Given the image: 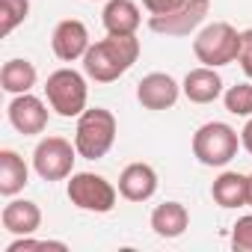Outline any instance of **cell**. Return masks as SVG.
<instances>
[{
	"instance_id": "obj_1",
	"label": "cell",
	"mask_w": 252,
	"mask_h": 252,
	"mask_svg": "<svg viewBox=\"0 0 252 252\" xmlns=\"http://www.w3.org/2000/svg\"><path fill=\"white\" fill-rule=\"evenodd\" d=\"M140 60V39L134 36H110L89 45L83 54V74L95 83H113L125 71H131V65Z\"/></svg>"
},
{
	"instance_id": "obj_2",
	"label": "cell",
	"mask_w": 252,
	"mask_h": 252,
	"mask_svg": "<svg viewBox=\"0 0 252 252\" xmlns=\"http://www.w3.org/2000/svg\"><path fill=\"white\" fill-rule=\"evenodd\" d=\"M116 134H119V122H116V116L110 110H104V107H86L77 116V128H74L77 155L86 158V160H101L113 149Z\"/></svg>"
},
{
	"instance_id": "obj_3",
	"label": "cell",
	"mask_w": 252,
	"mask_h": 252,
	"mask_svg": "<svg viewBox=\"0 0 252 252\" xmlns=\"http://www.w3.org/2000/svg\"><path fill=\"white\" fill-rule=\"evenodd\" d=\"M240 149V134L225 122H205L193 134V158L202 166H228L237 158Z\"/></svg>"
},
{
	"instance_id": "obj_4",
	"label": "cell",
	"mask_w": 252,
	"mask_h": 252,
	"mask_svg": "<svg viewBox=\"0 0 252 252\" xmlns=\"http://www.w3.org/2000/svg\"><path fill=\"white\" fill-rule=\"evenodd\" d=\"M193 54L202 65H211V68L228 65L240 54V33L228 21H214V24H208L196 33Z\"/></svg>"
},
{
	"instance_id": "obj_5",
	"label": "cell",
	"mask_w": 252,
	"mask_h": 252,
	"mask_svg": "<svg viewBox=\"0 0 252 252\" xmlns=\"http://www.w3.org/2000/svg\"><path fill=\"white\" fill-rule=\"evenodd\" d=\"M45 98L57 116H63V119L80 116L86 110V98H89L86 77L74 68H57L54 74H48Z\"/></svg>"
},
{
	"instance_id": "obj_6",
	"label": "cell",
	"mask_w": 252,
	"mask_h": 252,
	"mask_svg": "<svg viewBox=\"0 0 252 252\" xmlns=\"http://www.w3.org/2000/svg\"><path fill=\"white\" fill-rule=\"evenodd\" d=\"M77 158V146L65 137H45L33 149V169L42 181H63L71 178Z\"/></svg>"
},
{
	"instance_id": "obj_7",
	"label": "cell",
	"mask_w": 252,
	"mask_h": 252,
	"mask_svg": "<svg viewBox=\"0 0 252 252\" xmlns=\"http://www.w3.org/2000/svg\"><path fill=\"white\" fill-rule=\"evenodd\" d=\"M116 196H119V190L104 175H95V172H71L68 202L74 208L89 211V214H110L116 208Z\"/></svg>"
},
{
	"instance_id": "obj_8",
	"label": "cell",
	"mask_w": 252,
	"mask_h": 252,
	"mask_svg": "<svg viewBox=\"0 0 252 252\" xmlns=\"http://www.w3.org/2000/svg\"><path fill=\"white\" fill-rule=\"evenodd\" d=\"M211 12V3L208 0H187L184 6H178L175 12H166V15H152L149 18V27L160 36H190Z\"/></svg>"
},
{
	"instance_id": "obj_9",
	"label": "cell",
	"mask_w": 252,
	"mask_h": 252,
	"mask_svg": "<svg viewBox=\"0 0 252 252\" xmlns=\"http://www.w3.org/2000/svg\"><path fill=\"white\" fill-rule=\"evenodd\" d=\"M48 107H51V104H45L42 98L24 92V95H15V98L9 101L6 116H9V125H12L18 134L36 137V134H42V131L48 128V119H51Z\"/></svg>"
},
{
	"instance_id": "obj_10",
	"label": "cell",
	"mask_w": 252,
	"mask_h": 252,
	"mask_svg": "<svg viewBox=\"0 0 252 252\" xmlns=\"http://www.w3.org/2000/svg\"><path fill=\"white\" fill-rule=\"evenodd\" d=\"M89 30L83 21L77 18H65L54 27L51 33V48L57 54V60L63 63H74V60H83V54L89 51Z\"/></svg>"
},
{
	"instance_id": "obj_11",
	"label": "cell",
	"mask_w": 252,
	"mask_h": 252,
	"mask_svg": "<svg viewBox=\"0 0 252 252\" xmlns=\"http://www.w3.org/2000/svg\"><path fill=\"white\" fill-rule=\"evenodd\" d=\"M178 95H181V86L166 71H152L137 83V101L146 110H169L175 107Z\"/></svg>"
},
{
	"instance_id": "obj_12",
	"label": "cell",
	"mask_w": 252,
	"mask_h": 252,
	"mask_svg": "<svg viewBox=\"0 0 252 252\" xmlns=\"http://www.w3.org/2000/svg\"><path fill=\"white\" fill-rule=\"evenodd\" d=\"M158 193V172L155 166L137 160L128 163L119 175V196L128 199V202H149Z\"/></svg>"
},
{
	"instance_id": "obj_13",
	"label": "cell",
	"mask_w": 252,
	"mask_h": 252,
	"mask_svg": "<svg viewBox=\"0 0 252 252\" xmlns=\"http://www.w3.org/2000/svg\"><path fill=\"white\" fill-rule=\"evenodd\" d=\"M0 222H3V228L9 234H15V237L36 234L39 225H42V211L30 199H12V202L3 205V211H0Z\"/></svg>"
},
{
	"instance_id": "obj_14",
	"label": "cell",
	"mask_w": 252,
	"mask_h": 252,
	"mask_svg": "<svg viewBox=\"0 0 252 252\" xmlns=\"http://www.w3.org/2000/svg\"><path fill=\"white\" fill-rule=\"evenodd\" d=\"M101 21L110 36H134L143 24V12L134 0H107Z\"/></svg>"
},
{
	"instance_id": "obj_15",
	"label": "cell",
	"mask_w": 252,
	"mask_h": 252,
	"mask_svg": "<svg viewBox=\"0 0 252 252\" xmlns=\"http://www.w3.org/2000/svg\"><path fill=\"white\" fill-rule=\"evenodd\" d=\"M181 92L187 95V101L193 104H211L222 95V77L217 74V68L211 65H202V68H193L187 71L184 83H181Z\"/></svg>"
},
{
	"instance_id": "obj_16",
	"label": "cell",
	"mask_w": 252,
	"mask_h": 252,
	"mask_svg": "<svg viewBox=\"0 0 252 252\" xmlns=\"http://www.w3.org/2000/svg\"><path fill=\"white\" fill-rule=\"evenodd\" d=\"M27 184H30V166H27V160L18 152L3 149V152H0V193L12 199Z\"/></svg>"
},
{
	"instance_id": "obj_17",
	"label": "cell",
	"mask_w": 252,
	"mask_h": 252,
	"mask_svg": "<svg viewBox=\"0 0 252 252\" xmlns=\"http://www.w3.org/2000/svg\"><path fill=\"white\" fill-rule=\"evenodd\" d=\"M211 196L220 208H243L249 205V175L240 172H222L211 184Z\"/></svg>"
},
{
	"instance_id": "obj_18",
	"label": "cell",
	"mask_w": 252,
	"mask_h": 252,
	"mask_svg": "<svg viewBox=\"0 0 252 252\" xmlns=\"http://www.w3.org/2000/svg\"><path fill=\"white\" fill-rule=\"evenodd\" d=\"M187 225H190V214L181 202H163L152 211V231L158 237H166V240L181 237Z\"/></svg>"
},
{
	"instance_id": "obj_19",
	"label": "cell",
	"mask_w": 252,
	"mask_h": 252,
	"mask_svg": "<svg viewBox=\"0 0 252 252\" xmlns=\"http://www.w3.org/2000/svg\"><path fill=\"white\" fill-rule=\"evenodd\" d=\"M36 65L30 60H9L0 68V86L9 95H24L36 86Z\"/></svg>"
},
{
	"instance_id": "obj_20",
	"label": "cell",
	"mask_w": 252,
	"mask_h": 252,
	"mask_svg": "<svg viewBox=\"0 0 252 252\" xmlns=\"http://www.w3.org/2000/svg\"><path fill=\"white\" fill-rule=\"evenodd\" d=\"M30 15V0H0V36H9Z\"/></svg>"
},
{
	"instance_id": "obj_21",
	"label": "cell",
	"mask_w": 252,
	"mask_h": 252,
	"mask_svg": "<svg viewBox=\"0 0 252 252\" xmlns=\"http://www.w3.org/2000/svg\"><path fill=\"white\" fill-rule=\"evenodd\" d=\"M222 104L231 116H243L249 119L252 116V83H237V86H228L222 92Z\"/></svg>"
},
{
	"instance_id": "obj_22",
	"label": "cell",
	"mask_w": 252,
	"mask_h": 252,
	"mask_svg": "<svg viewBox=\"0 0 252 252\" xmlns=\"http://www.w3.org/2000/svg\"><path fill=\"white\" fill-rule=\"evenodd\" d=\"M36 249H57V252H65L68 246L60 243V240H33L30 234H21V237H15V240L6 246V252H36Z\"/></svg>"
},
{
	"instance_id": "obj_23",
	"label": "cell",
	"mask_w": 252,
	"mask_h": 252,
	"mask_svg": "<svg viewBox=\"0 0 252 252\" xmlns=\"http://www.w3.org/2000/svg\"><path fill=\"white\" fill-rule=\"evenodd\" d=\"M231 246L237 252H252V214L240 217L231 225Z\"/></svg>"
},
{
	"instance_id": "obj_24",
	"label": "cell",
	"mask_w": 252,
	"mask_h": 252,
	"mask_svg": "<svg viewBox=\"0 0 252 252\" xmlns=\"http://www.w3.org/2000/svg\"><path fill=\"white\" fill-rule=\"evenodd\" d=\"M237 63H240L243 74L252 80V27L240 33V54H237Z\"/></svg>"
},
{
	"instance_id": "obj_25",
	"label": "cell",
	"mask_w": 252,
	"mask_h": 252,
	"mask_svg": "<svg viewBox=\"0 0 252 252\" xmlns=\"http://www.w3.org/2000/svg\"><path fill=\"white\" fill-rule=\"evenodd\" d=\"M187 0H143V6L152 12V15H166V12H175L178 6H184Z\"/></svg>"
},
{
	"instance_id": "obj_26",
	"label": "cell",
	"mask_w": 252,
	"mask_h": 252,
	"mask_svg": "<svg viewBox=\"0 0 252 252\" xmlns=\"http://www.w3.org/2000/svg\"><path fill=\"white\" fill-rule=\"evenodd\" d=\"M240 146L252 155V116L246 119V125H243V131H240Z\"/></svg>"
},
{
	"instance_id": "obj_27",
	"label": "cell",
	"mask_w": 252,
	"mask_h": 252,
	"mask_svg": "<svg viewBox=\"0 0 252 252\" xmlns=\"http://www.w3.org/2000/svg\"><path fill=\"white\" fill-rule=\"evenodd\" d=\"M249 208H252V175H249Z\"/></svg>"
}]
</instances>
